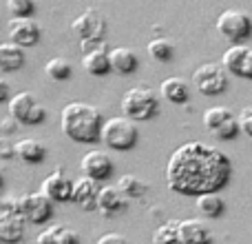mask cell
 I'll return each instance as SVG.
<instances>
[{
	"instance_id": "8fae6325",
	"label": "cell",
	"mask_w": 252,
	"mask_h": 244,
	"mask_svg": "<svg viewBox=\"0 0 252 244\" xmlns=\"http://www.w3.org/2000/svg\"><path fill=\"white\" fill-rule=\"evenodd\" d=\"M221 65L226 67L228 74L237 76V78H244V80H252V47H248L244 42L228 47L223 51Z\"/></svg>"
},
{
	"instance_id": "7a4b0ae2",
	"label": "cell",
	"mask_w": 252,
	"mask_h": 244,
	"mask_svg": "<svg viewBox=\"0 0 252 244\" xmlns=\"http://www.w3.org/2000/svg\"><path fill=\"white\" fill-rule=\"evenodd\" d=\"M102 114L95 109L93 105L87 102H69L60 114V126L62 133L73 142H82V144H93L100 140L102 133Z\"/></svg>"
},
{
	"instance_id": "d6a6232c",
	"label": "cell",
	"mask_w": 252,
	"mask_h": 244,
	"mask_svg": "<svg viewBox=\"0 0 252 244\" xmlns=\"http://www.w3.org/2000/svg\"><path fill=\"white\" fill-rule=\"evenodd\" d=\"M95 244H128V240L120 233H104L102 238H97Z\"/></svg>"
},
{
	"instance_id": "44dd1931",
	"label": "cell",
	"mask_w": 252,
	"mask_h": 244,
	"mask_svg": "<svg viewBox=\"0 0 252 244\" xmlns=\"http://www.w3.org/2000/svg\"><path fill=\"white\" fill-rule=\"evenodd\" d=\"M111 56V69L120 76H130L133 71H137L139 67V58L133 49L128 47H115L109 51Z\"/></svg>"
},
{
	"instance_id": "6da1fadb",
	"label": "cell",
	"mask_w": 252,
	"mask_h": 244,
	"mask_svg": "<svg viewBox=\"0 0 252 244\" xmlns=\"http://www.w3.org/2000/svg\"><path fill=\"white\" fill-rule=\"evenodd\" d=\"M232 175V162L221 149L199 140L184 142L170 153L166 164V184L179 196L219 193Z\"/></svg>"
},
{
	"instance_id": "d4e9b609",
	"label": "cell",
	"mask_w": 252,
	"mask_h": 244,
	"mask_svg": "<svg viewBox=\"0 0 252 244\" xmlns=\"http://www.w3.org/2000/svg\"><path fill=\"white\" fill-rule=\"evenodd\" d=\"M197 211L206 218H221L223 211H226V202L217 196V193H204V196H197Z\"/></svg>"
},
{
	"instance_id": "8992f818",
	"label": "cell",
	"mask_w": 252,
	"mask_h": 244,
	"mask_svg": "<svg viewBox=\"0 0 252 244\" xmlns=\"http://www.w3.org/2000/svg\"><path fill=\"white\" fill-rule=\"evenodd\" d=\"M192 84L201 96H221L228 89V71L221 62H204L192 74Z\"/></svg>"
},
{
	"instance_id": "ffe728a7",
	"label": "cell",
	"mask_w": 252,
	"mask_h": 244,
	"mask_svg": "<svg viewBox=\"0 0 252 244\" xmlns=\"http://www.w3.org/2000/svg\"><path fill=\"white\" fill-rule=\"evenodd\" d=\"M159 96L170 105H186L190 100V84L184 78H179V76L166 78L159 84Z\"/></svg>"
},
{
	"instance_id": "52a82bcc",
	"label": "cell",
	"mask_w": 252,
	"mask_h": 244,
	"mask_svg": "<svg viewBox=\"0 0 252 244\" xmlns=\"http://www.w3.org/2000/svg\"><path fill=\"white\" fill-rule=\"evenodd\" d=\"M204 126L217 140H235L239 135V116H235L228 107H210L204 111Z\"/></svg>"
},
{
	"instance_id": "5b68a950",
	"label": "cell",
	"mask_w": 252,
	"mask_h": 244,
	"mask_svg": "<svg viewBox=\"0 0 252 244\" xmlns=\"http://www.w3.org/2000/svg\"><path fill=\"white\" fill-rule=\"evenodd\" d=\"M71 31L80 38V47L89 51V49H93V47H100V42L104 40L106 20L95 9H87V11L80 13V16L71 22Z\"/></svg>"
},
{
	"instance_id": "30bf717a",
	"label": "cell",
	"mask_w": 252,
	"mask_h": 244,
	"mask_svg": "<svg viewBox=\"0 0 252 244\" xmlns=\"http://www.w3.org/2000/svg\"><path fill=\"white\" fill-rule=\"evenodd\" d=\"M18 213L31 224H44L53 218V200L42 191L22 193L18 198Z\"/></svg>"
},
{
	"instance_id": "e575fe53",
	"label": "cell",
	"mask_w": 252,
	"mask_h": 244,
	"mask_svg": "<svg viewBox=\"0 0 252 244\" xmlns=\"http://www.w3.org/2000/svg\"><path fill=\"white\" fill-rule=\"evenodd\" d=\"M9 93H11V87L4 78H0V102L2 100H9Z\"/></svg>"
},
{
	"instance_id": "ac0fdd59",
	"label": "cell",
	"mask_w": 252,
	"mask_h": 244,
	"mask_svg": "<svg viewBox=\"0 0 252 244\" xmlns=\"http://www.w3.org/2000/svg\"><path fill=\"white\" fill-rule=\"evenodd\" d=\"M82 67H84V71H87L89 76H93V78H104L109 71H113L111 69V56H109V51L104 49V44L84 51Z\"/></svg>"
},
{
	"instance_id": "e0dca14e",
	"label": "cell",
	"mask_w": 252,
	"mask_h": 244,
	"mask_svg": "<svg viewBox=\"0 0 252 244\" xmlns=\"http://www.w3.org/2000/svg\"><path fill=\"white\" fill-rule=\"evenodd\" d=\"M179 240L182 244H213V231L204 220H179Z\"/></svg>"
},
{
	"instance_id": "83f0119b",
	"label": "cell",
	"mask_w": 252,
	"mask_h": 244,
	"mask_svg": "<svg viewBox=\"0 0 252 244\" xmlns=\"http://www.w3.org/2000/svg\"><path fill=\"white\" fill-rule=\"evenodd\" d=\"M118 189L124 193L126 198H144L146 196V191H148V184L144 182V180H139L137 175H130V173H126L120 178V182H118Z\"/></svg>"
},
{
	"instance_id": "277c9868",
	"label": "cell",
	"mask_w": 252,
	"mask_h": 244,
	"mask_svg": "<svg viewBox=\"0 0 252 244\" xmlns=\"http://www.w3.org/2000/svg\"><path fill=\"white\" fill-rule=\"evenodd\" d=\"M122 111L126 118L135 122L153 120L159 114V98L148 87H133L122 96Z\"/></svg>"
},
{
	"instance_id": "836d02e7",
	"label": "cell",
	"mask_w": 252,
	"mask_h": 244,
	"mask_svg": "<svg viewBox=\"0 0 252 244\" xmlns=\"http://www.w3.org/2000/svg\"><path fill=\"white\" fill-rule=\"evenodd\" d=\"M18 124H20V122H18L16 118H13L11 114H9L7 118H2V120H0V129L4 131V135H9V133H16V131H18Z\"/></svg>"
},
{
	"instance_id": "484cf974",
	"label": "cell",
	"mask_w": 252,
	"mask_h": 244,
	"mask_svg": "<svg viewBox=\"0 0 252 244\" xmlns=\"http://www.w3.org/2000/svg\"><path fill=\"white\" fill-rule=\"evenodd\" d=\"M146 51L153 60L168 62V60H173V56H175V44L166 38H153L151 42L146 44Z\"/></svg>"
},
{
	"instance_id": "f1b7e54d",
	"label": "cell",
	"mask_w": 252,
	"mask_h": 244,
	"mask_svg": "<svg viewBox=\"0 0 252 244\" xmlns=\"http://www.w3.org/2000/svg\"><path fill=\"white\" fill-rule=\"evenodd\" d=\"M44 74H47L51 80L62 82V80L71 78V74H73V65H71L66 58H51V60L44 65Z\"/></svg>"
},
{
	"instance_id": "f546056e",
	"label": "cell",
	"mask_w": 252,
	"mask_h": 244,
	"mask_svg": "<svg viewBox=\"0 0 252 244\" xmlns=\"http://www.w3.org/2000/svg\"><path fill=\"white\" fill-rule=\"evenodd\" d=\"M7 11L11 18H27L35 11V0H7Z\"/></svg>"
},
{
	"instance_id": "5bb4252c",
	"label": "cell",
	"mask_w": 252,
	"mask_h": 244,
	"mask_svg": "<svg viewBox=\"0 0 252 244\" xmlns=\"http://www.w3.org/2000/svg\"><path fill=\"white\" fill-rule=\"evenodd\" d=\"M9 38L11 42L25 47H33L40 40V25L31 16L27 18H11L9 20Z\"/></svg>"
},
{
	"instance_id": "4dcf8cb0",
	"label": "cell",
	"mask_w": 252,
	"mask_h": 244,
	"mask_svg": "<svg viewBox=\"0 0 252 244\" xmlns=\"http://www.w3.org/2000/svg\"><path fill=\"white\" fill-rule=\"evenodd\" d=\"M18 156L16 153V142H13L9 135H0V158L2 160H9V158Z\"/></svg>"
},
{
	"instance_id": "1f68e13d",
	"label": "cell",
	"mask_w": 252,
	"mask_h": 244,
	"mask_svg": "<svg viewBox=\"0 0 252 244\" xmlns=\"http://www.w3.org/2000/svg\"><path fill=\"white\" fill-rule=\"evenodd\" d=\"M239 126L248 138H252V107H246L239 114Z\"/></svg>"
},
{
	"instance_id": "ba28073f",
	"label": "cell",
	"mask_w": 252,
	"mask_h": 244,
	"mask_svg": "<svg viewBox=\"0 0 252 244\" xmlns=\"http://www.w3.org/2000/svg\"><path fill=\"white\" fill-rule=\"evenodd\" d=\"M217 31L232 44H239L252 36V18L244 9H226L217 16Z\"/></svg>"
},
{
	"instance_id": "d6986e66",
	"label": "cell",
	"mask_w": 252,
	"mask_h": 244,
	"mask_svg": "<svg viewBox=\"0 0 252 244\" xmlns=\"http://www.w3.org/2000/svg\"><path fill=\"white\" fill-rule=\"evenodd\" d=\"M97 180L82 175V178L73 180V202L80 204L87 211H95V202H97Z\"/></svg>"
},
{
	"instance_id": "9c48e42d",
	"label": "cell",
	"mask_w": 252,
	"mask_h": 244,
	"mask_svg": "<svg viewBox=\"0 0 252 244\" xmlns=\"http://www.w3.org/2000/svg\"><path fill=\"white\" fill-rule=\"evenodd\" d=\"M9 114L25 126H38L47 120V111L42 105H38L35 96L29 91H20L9 98Z\"/></svg>"
},
{
	"instance_id": "3957f363",
	"label": "cell",
	"mask_w": 252,
	"mask_h": 244,
	"mask_svg": "<svg viewBox=\"0 0 252 244\" xmlns=\"http://www.w3.org/2000/svg\"><path fill=\"white\" fill-rule=\"evenodd\" d=\"M139 140V129L135 120L126 118V116H113V118L104 120L100 133V142L106 144L113 151H130Z\"/></svg>"
},
{
	"instance_id": "2e32d148",
	"label": "cell",
	"mask_w": 252,
	"mask_h": 244,
	"mask_svg": "<svg viewBox=\"0 0 252 244\" xmlns=\"http://www.w3.org/2000/svg\"><path fill=\"white\" fill-rule=\"evenodd\" d=\"M27 220L18 211L0 209V244H18L25 238Z\"/></svg>"
},
{
	"instance_id": "cb8c5ba5",
	"label": "cell",
	"mask_w": 252,
	"mask_h": 244,
	"mask_svg": "<svg viewBox=\"0 0 252 244\" xmlns=\"http://www.w3.org/2000/svg\"><path fill=\"white\" fill-rule=\"evenodd\" d=\"M25 49L16 42H0V71H18L25 67Z\"/></svg>"
},
{
	"instance_id": "4fadbf2b",
	"label": "cell",
	"mask_w": 252,
	"mask_h": 244,
	"mask_svg": "<svg viewBox=\"0 0 252 244\" xmlns=\"http://www.w3.org/2000/svg\"><path fill=\"white\" fill-rule=\"evenodd\" d=\"M40 191L51 198L53 202H73V180L66 178L62 169H56L42 180Z\"/></svg>"
},
{
	"instance_id": "9a60e30c",
	"label": "cell",
	"mask_w": 252,
	"mask_h": 244,
	"mask_svg": "<svg viewBox=\"0 0 252 244\" xmlns=\"http://www.w3.org/2000/svg\"><path fill=\"white\" fill-rule=\"evenodd\" d=\"M128 209V198L118 187H102L97 191L95 211H100L104 218H115Z\"/></svg>"
},
{
	"instance_id": "7402d4cb",
	"label": "cell",
	"mask_w": 252,
	"mask_h": 244,
	"mask_svg": "<svg viewBox=\"0 0 252 244\" xmlns=\"http://www.w3.org/2000/svg\"><path fill=\"white\" fill-rule=\"evenodd\" d=\"M16 153L27 164H40L47 158V147H44V142H40L35 138H22L16 142Z\"/></svg>"
},
{
	"instance_id": "d590c367",
	"label": "cell",
	"mask_w": 252,
	"mask_h": 244,
	"mask_svg": "<svg viewBox=\"0 0 252 244\" xmlns=\"http://www.w3.org/2000/svg\"><path fill=\"white\" fill-rule=\"evenodd\" d=\"M0 189H2V173H0Z\"/></svg>"
},
{
	"instance_id": "7c38bea8",
	"label": "cell",
	"mask_w": 252,
	"mask_h": 244,
	"mask_svg": "<svg viewBox=\"0 0 252 244\" xmlns=\"http://www.w3.org/2000/svg\"><path fill=\"white\" fill-rule=\"evenodd\" d=\"M80 171H82V175H89V178L97 180V182L109 180L111 173H113V160L102 149H91L80 160Z\"/></svg>"
},
{
	"instance_id": "4316f807",
	"label": "cell",
	"mask_w": 252,
	"mask_h": 244,
	"mask_svg": "<svg viewBox=\"0 0 252 244\" xmlns=\"http://www.w3.org/2000/svg\"><path fill=\"white\" fill-rule=\"evenodd\" d=\"M153 244H182L179 240V220H168L159 224L153 233Z\"/></svg>"
},
{
	"instance_id": "603a6c76",
	"label": "cell",
	"mask_w": 252,
	"mask_h": 244,
	"mask_svg": "<svg viewBox=\"0 0 252 244\" xmlns=\"http://www.w3.org/2000/svg\"><path fill=\"white\" fill-rule=\"evenodd\" d=\"M38 244H80V236L64 224H51L38 233Z\"/></svg>"
}]
</instances>
